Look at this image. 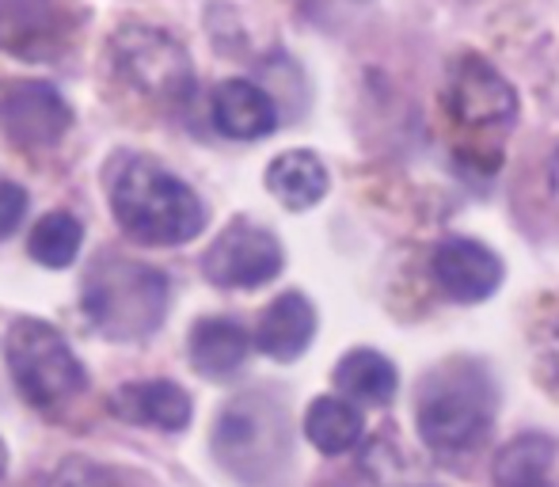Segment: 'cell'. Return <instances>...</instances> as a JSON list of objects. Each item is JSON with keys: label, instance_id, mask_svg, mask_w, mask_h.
Here are the masks:
<instances>
[{"label": "cell", "instance_id": "6da1fadb", "mask_svg": "<svg viewBox=\"0 0 559 487\" xmlns=\"http://www.w3.org/2000/svg\"><path fill=\"white\" fill-rule=\"evenodd\" d=\"M104 179L111 214L126 237L153 248H179L206 229L202 199L153 156L115 153L104 168Z\"/></svg>", "mask_w": 559, "mask_h": 487}, {"label": "cell", "instance_id": "7a4b0ae2", "mask_svg": "<svg viewBox=\"0 0 559 487\" xmlns=\"http://www.w3.org/2000/svg\"><path fill=\"white\" fill-rule=\"evenodd\" d=\"M495 423V389L472 363H449L427 373L415 407V427L430 453L464 458L479 450Z\"/></svg>", "mask_w": 559, "mask_h": 487}, {"label": "cell", "instance_id": "3957f363", "mask_svg": "<svg viewBox=\"0 0 559 487\" xmlns=\"http://www.w3.org/2000/svg\"><path fill=\"white\" fill-rule=\"evenodd\" d=\"M4 358L20 396L38 412H53L88 389V373H84L81 358L73 355L66 335L46 320H15L8 328Z\"/></svg>", "mask_w": 559, "mask_h": 487}, {"label": "cell", "instance_id": "277c9868", "mask_svg": "<svg viewBox=\"0 0 559 487\" xmlns=\"http://www.w3.org/2000/svg\"><path fill=\"white\" fill-rule=\"evenodd\" d=\"M168 305V282L153 266H141L133 259H99L84 286V309L92 324L111 340H141L164 317Z\"/></svg>", "mask_w": 559, "mask_h": 487}, {"label": "cell", "instance_id": "5b68a950", "mask_svg": "<svg viewBox=\"0 0 559 487\" xmlns=\"http://www.w3.org/2000/svg\"><path fill=\"white\" fill-rule=\"evenodd\" d=\"M111 58L118 76L156 104H183L194 88L191 58L160 27H141V23L122 27L111 38Z\"/></svg>", "mask_w": 559, "mask_h": 487}, {"label": "cell", "instance_id": "8992f818", "mask_svg": "<svg viewBox=\"0 0 559 487\" xmlns=\"http://www.w3.org/2000/svg\"><path fill=\"white\" fill-rule=\"evenodd\" d=\"M282 243L271 229L236 217L202 256V274L222 289H259L282 274Z\"/></svg>", "mask_w": 559, "mask_h": 487}, {"label": "cell", "instance_id": "52a82bcc", "mask_svg": "<svg viewBox=\"0 0 559 487\" xmlns=\"http://www.w3.org/2000/svg\"><path fill=\"white\" fill-rule=\"evenodd\" d=\"M445 107L456 126H468V130H507L518 115V96L491 61H484L479 54H461L449 66Z\"/></svg>", "mask_w": 559, "mask_h": 487}, {"label": "cell", "instance_id": "ba28073f", "mask_svg": "<svg viewBox=\"0 0 559 487\" xmlns=\"http://www.w3.org/2000/svg\"><path fill=\"white\" fill-rule=\"evenodd\" d=\"M73 122V111L53 84L20 81L0 96V130L20 149H50Z\"/></svg>", "mask_w": 559, "mask_h": 487}, {"label": "cell", "instance_id": "9c48e42d", "mask_svg": "<svg viewBox=\"0 0 559 487\" xmlns=\"http://www.w3.org/2000/svg\"><path fill=\"white\" fill-rule=\"evenodd\" d=\"M438 289L456 305L487 301L502 286V259L472 237H445L430 259Z\"/></svg>", "mask_w": 559, "mask_h": 487}, {"label": "cell", "instance_id": "30bf717a", "mask_svg": "<svg viewBox=\"0 0 559 487\" xmlns=\"http://www.w3.org/2000/svg\"><path fill=\"white\" fill-rule=\"evenodd\" d=\"M210 119H214L217 133L233 141H259L266 133H274L278 126V107L266 96L259 84L243 81V76H233V81H222L210 96Z\"/></svg>", "mask_w": 559, "mask_h": 487}, {"label": "cell", "instance_id": "8fae6325", "mask_svg": "<svg viewBox=\"0 0 559 487\" xmlns=\"http://www.w3.org/2000/svg\"><path fill=\"white\" fill-rule=\"evenodd\" d=\"M312 335H317V309L305 294L289 289V294L274 297L259 317L255 347L274 363H297L309 351Z\"/></svg>", "mask_w": 559, "mask_h": 487}, {"label": "cell", "instance_id": "7c38bea8", "mask_svg": "<svg viewBox=\"0 0 559 487\" xmlns=\"http://www.w3.org/2000/svg\"><path fill=\"white\" fill-rule=\"evenodd\" d=\"M111 412L133 427L183 430L191 423V396L176 381H130L111 396Z\"/></svg>", "mask_w": 559, "mask_h": 487}, {"label": "cell", "instance_id": "4fadbf2b", "mask_svg": "<svg viewBox=\"0 0 559 487\" xmlns=\"http://www.w3.org/2000/svg\"><path fill=\"white\" fill-rule=\"evenodd\" d=\"M251 335L228 317H206L191 332V366L206 381H228L243 369L251 355Z\"/></svg>", "mask_w": 559, "mask_h": 487}, {"label": "cell", "instance_id": "5bb4252c", "mask_svg": "<svg viewBox=\"0 0 559 487\" xmlns=\"http://www.w3.org/2000/svg\"><path fill=\"white\" fill-rule=\"evenodd\" d=\"M328 183L332 179H328L324 161L317 153H309V149H289V153L274 156L266 164V191L294 214L317 206L328 194Z\"/></svg>", "mask_w": 559, "mask_h": 487}, {"label": "cell", "instance_id": "9a60e30c", "mask_svg": "<svg viewBox=\"0 0 559 487\" xmlns=\"http://www.w3.org/2000/svg\"><path fill=\"white\" fill-rule=\"evenodd\" d=\"M332 381H335L338 396L354 400V404H369V407L392 404V396H396V389H400L396 366H392L381 351H369V347H358L338 358Z\"/></svg>", "mask_w": 559, "mask_h": 487}, {"label": "cell", "instance_id": "2e32d148", "mask_svg": "<svg viewBox=\"0 0 559 487\" xmlns=\"http://www.w3.org/2000/svg\"><path fill=\"white\" fill-rule=\"evenodd\" d=\"M556 442L545 435H518L495 453V487H552Z\"/></svg>", "mask_w": 559, "mask_h": 487}, {"label": "cell", "instance_id": "e0dca14e", "mask_svg": "<svg viewBox=\"0 0 559 487\" xmlns=\"http://www.w3.org/2000/svg\"><path fill=\"white\" fill-rule=\"evenodd\" d=\"M366 435V419H361L358 404L346 396H320L305 412V438L317 446L324 458L350 453Z\"/></svg>", "mask_w": 559, "mask_h": 487}, {"label": "cell", "instance_id": "ac0fdd59", "mask_svg": "<svg viewBox=\"0 0 559 487\" xmlns=\"http://www.w3.org/2000/svg\"><path fill=\"white\" fill-rule=\"evenodd\" d=\"M58 4L53 0H0V46L12 54H43L53 43Z\"/></svg>", "mask_w": 559, "mask_h": 487}, {"label": "cell", "instance_id": "d6986e66", "mask_svg": "<svg viewBox=\"0 0 559 487\" xmlns=\"http://www.w3.org/2000/svg\"><path fill=\"white\" fill-rule=\"evenodd\" d=\"M81 243H84V225L73 214H66V210H53V214L35 222V229L27 237V251L38 266L61 271V266H69L81 256Z\"/></svg>", "mask_w": 559, "mask_h": 487}, {"label": "cell", "instance_id": "ffe728a7", "mask_svg": "<svg viewBox=\"0 0 559 487\" xmlns=\"http://www.w3.org/2000/svg\"><path fill=\"white\" fill-rule=\"evenodd\" d=\"M530 355H533V377H537L552 396H559V309L537 320L533 340H530Z\"/></svg>", "mask_w": 559, "mask_h": 487}, {"label": "cell", "instance_id": "44dd1931", "mask_svg": "<svg viewBox=\"0 0 559 487\" xmlns=\"http://www.w3.org/2000/svg\"><path fill=\"white\" fill-rule=\"evenodd\" d=\"M46 487H115V480L99 465H92V461L69 458V461H61V465L53 468Z\"/></svg>", "mask_w": 559, "mask_h": 487}, {"label": "cell", "instance_id": "7402d4cb", "mask_svg": "<svg viewBox=\"0 0 559 487\" xmlns=\"http://www.w3.org/2000/svg\"><path fill=\"white\" fill-rule=\"evenodd\" d=\"M23 214H27V191H23L20 183L0 179V240H8L20 229Z\"/></svg>", "mask_w": 559, "mask_h": 487}, {"label": "cell", "instance_id": "603a6c76", "mask_svg": "<svg viewBox=\"0 0 559 487\" xmlns=\"http://www.w3.org/2000/svg\"><path fill=\"white\" fill-rule=\"evenodd\" d=\"M548 194H552V202L559 210V149L552 153V161H548Z\"/></svg>", "mask_w": 559, "mask_h": 487}, {"label": "cell", "instance_id": "cb8c5ba5", "mask_svg": "<svg viewBox=\"0 0 559 487\" xmlns=\"http://www.w3.org/2000/svg\"><path fill=\"white\" fill-rule=\"evenodd\" d=\"M4 468H8V446H4V438H0V476H4Z\"/></svg>", "mask_w": 559, "mask_h": 487}]
</instances>
